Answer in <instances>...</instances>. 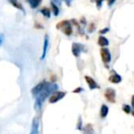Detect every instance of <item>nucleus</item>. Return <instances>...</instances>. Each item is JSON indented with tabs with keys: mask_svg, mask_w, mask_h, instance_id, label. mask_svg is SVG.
I'll list each match as a JSON object with an SVG mask.
<instances>
[{
	"mask_svg": "<svg viewBox=\"0 0 134 134\" xmlns=\"http://www.w3.org/2000/svg\"><path fill=\"white\" fill-rule=\"evenodd\" d=\"M56 89H58V86L55 83H49L47 84V86H45V88L35 97V105H34V108L36 110H40L41 108L42 107V104L44 103V101L46 100V98L48 97H50L54 91H56Z\"/></svg>",
	"mask_w": 134,
	"mask_h": 134,
	"instance_id": "nucleus-1",
	"label": "nucleus"
},
{
	"mask_svg": "<svg viewBox=\"0 0 134 134\" xmlns=\"http://www.w3.org/2000/svg\"><path fill=\"white\" fill-rule=\"evenodd\" d=\"M56 28H57V30H62L66 36H71L72 33H73L72 25L70 24V21L68 20H63L59 22L56 25Z\"/></svg>",
	"mask_w": 134,
	"mask_h": 134,
	"instance_id": "nucleus-2",
	"label": "nucleus"
},
{
	"mask_svg": "<svg viewBox=\"0 0 134 134\" xmlns=\"http://www.w3.org/2000/svg\"><path fill=\"white\" fill-rule=\"evenodd\" d=\"M66 95V92L63 91H54L52 95L50 96L49 98V103L50 104H55L58 101H60L61 99H63Z\"/></svg>",
	"mask_w": 134,
	"mask_h": 134,
	"instance_id": "nucleus-3",
	"label": "nucleus"
},
{
	"mask_svg": "<svg viewBox=\"0 0 134 134\" xmlns=\"http://www.w3.org/2000/svg\"><path fill=\"white\" fill-rule=\"evenodd\" d=\"M47 84H48V82H46V81H41V83H39L38 85H36V86L31 89L32 96H33L34 97H37V96L39 95V94L41 93L43 89H44L45 86H47Z\"/></svg>",
	"mask_w": 134,
	"mask_h": 134,
	"instance_id": "nucleus-4",
	"label": "nucleus"
},
{
	"mask_svg": "<svg viewBox=\"0 0 134 134\" xmlns=\"http://www.w3.org/2000/svg\"><path fill=\"white\" fill-rule=\"evenodd\" d=\"M100 54H101V58H102V61L104 62L106 64L109 63L111 62V54L108 49L103 47L100 50Z\"/></svg>",
	"mask_w": 134,
	"mask_h": 134,
	"instance_id": "nucleus-5",
	"label": "nucleus"
},
{
	"mask_svg": "<svg viewBox=\"0 0 134 134\" xmlns=\"http://www.w3.org/2000/svg\"><path fill=\"white\" fill-rule=\"evenodd\" d=\"M106 99L108 101L109 103H115L116 101V91L113 88H108L106 89L104 94Z\"/></svg>",
	"mask_w": 134,
	"mask_h": 134,
	"instance_id": "nucleus-6",
	"label": "nucleus"
},
{
	"mask_svg": "<svg viewBox=\"0 0 134 134\" xmlns=\"http://www.w3.org/2000/svg\"><path fill=\"white\" fill-rule=\"evenodd\" d=\"M83 49H84V45L80 44V43H73V46H72V52L75 57H78L79 55L82 52Z\"/></svg>",
	"mask_w": 134,
	"mask_h": 134,
	"instance_id": "nucleus-7",
	"label": "nucleus"
},
{
	"mask_svg": "<svg viewBox=\"0 0 134 134\" xmlns=\"http://www.w3.org/2000/svg\"><path fill=\"white\" fill-rule=\"evenodd\" d=\"M40 129V119L38 118H34L31 123V130L30 134H39Z\"/></svg>",
	"mask_w": 134,
	"mask_h": 134,
	"instance_id": "nucleus-8",
	"label": "nucleus"
},
{
	"mask_svg": "<svg viewBox=\"0 0 134 134\" xmlns=\"http://www.w3.org/2000/svg\"><path fill=\"white\" fill-rule=\"evenodd\" d=\"M85 79H86V84L88 85V86H89V88L91 90H94V89H97V88H99V86L97 84V82H96V81L94 80V79L92 78L91 76L86 75V76H85Z\"/></svg>",
	"mask_w": 134,
	"mask_h": 134,
	"instance_id": "nucleus-9",
	"label": "nucleus"
},
{
	"mask_svg": "<svg viewBox=\"0 0 134 134\" xmlns=\"http://www.w3.org/2000/svg\"><path fill=\"white\" fill-rule=\"evenodd\" d=\"M108 80H109V82L112 83V84H119V83L121 82L122 79H121V76L119 74H117L115 71H112Z\"/></svg>",
	"mask_w": 134,
	"mask_h": 134,
	"instance_id": "nucleus-10",
	"label": "nucleus"
},
{
	"mask_svg": "<svg viewBox=\"0 0 134 134\" xmlns=\"http://www.w3.org/2000/svg\"><path fill=\"white\" fill-rule=\"evenodd\" d=\"M48 47H49V36L46 35L44 38V43H43V50H42V54H41V60H44V58L46 57V53L47 51H48Z\"/></svg>",
	"mask_w": 134,
	"mask_h": 134,
	"instance_id": "nucleus-11",
	"label": "nucleus"
},
{
	"mask_svg": "<svg viewBox=\"0 0 134 134\" xmlns=\"http://www.w3.org/2000/svg\"><path fill=\"white\" fill-rule=\"evenodd\" d=\"M98 45L101 47H107L108 44H109V41H108V40L107 39L105 36H100V37L98 38Z\"/></svg>",
	"mask_w": 134,
	"mask_h": 134,
	"instance_id": "nucleus-12",
	"label": "nucleus"
},
{
	"mask_svg": "<svg viewBox=\"0 0 134 134\" xmlns=\"http://www.w3.org/2000/svg\"><path fill=\"white\" fill-rule=\"evenodd\" d=\"M108 107L107 105H102L101 106V109H100V117L102 119H105V118L108 116Z\"/></svg>",
	"mask_w": 134,
	"mask_h": 134,
	"instance_id": "nucleus-13",
	"label": "nucleus"
},
{
	"mask_svg": "<svg viewBox=\"0 0 134 134\" xmlns=\"http://www.w3.org/2000/svg\"><path fill=\"white\" fill-rule=\"evenodd\" d=\"M27 1L32 8H37L41 3V0H27Z\"/></svg>",
	"mask_w": 134,
	"mask_h": 134,
	"instance_id": "nucleus-14",
	"label": "nucleus"
},
{
	"mask_svg": "<svg viewBox=\"0 0 134 134\" xmlns=\"http://www.w3.org/2000/svg\"><path fill=\"white\" fill-rule=\"evenodd\" d=\"M82 130H84L85 134H94V129L91 124H87Z\"/></svg>",
	"mask_w": 134,
	"mask_h": 134,
	"instance_id": "nucleus-15",
	"label": "nucleus"
},
{
	"mask_svg": "<svg viewBox=\"0 0 134 134\" xmlns=\"http://www.w3.org/2000/svg\"><path fill=\"white\" fill-rule=\"evenodd\" d=\"M51 5H52V11H53V15L55 16V17H57V16L59 15V13H60L59 8H58V7L56 6V5L54 4L53 2L51 3Z\"/></svg>",
	"mask_w": 134,
	"mask_h": 134,
	"instance_id": "nucleus-16",
	"label": "nucleus"
},
{
	"mask_svg": "<svg viewBox=\"0 0 134 134\" xmlns=\"http://www.w3.org/2000/svg\"><path fill=\"white\" fill-rule=\"evenodd\" d=\"M9 2L11 3L12 5H13L15 8H19V9H20V10H22V11H24V9H23V8H22V6H21L20 4H19V2H18V0H9Z\"/></svg>",
	"mask_w": 134,
	"mask_h": 134,
	"instance_id": "nucleus-17",
	"label": "nucleus"
},
{
	"mask_svg": "<svg viewBox=\"0 0 134 134\" xmlns=\"http://www.w3.org/2000/svg\"><path fill=\"white\" fill-rule=\"evenodd\" d=\"M41 13L42 14L44 17H47V18H50L51 17V10L47 8H43L41 10Z\"/></svg>",
	"mask_w": 134,
	"mask_h": 134,
	"instance_id": "nucleus-18",
	"label": "nucleus"
},
{
	"mask_svg": "<svg viewBox=\"0 0 134 134\" xmlns=\"http://www.w3.org/2000/svg\"><path fill=\"white\" fill-rule=\"evenodd\" d=\"M122 110L125 112L126 114H130V112H131V108H130V106H129V105L127 104H124L122 106Z\"/></svg>",
	"mask_w": 134,
	"mask_h": 134,
	"instance_id": "nucleus-19",
	"label": "nucleus"
},
{
	"mask_svg": "<svg viewBox=\"0 0 134 134\" xmlns=\"http://www.w3.org/2000/svg\"><path fill=\"white\" fill-rule=\"evenodd\" d=\"M83 125H82V120H81V117L79 118V120H78V124H77V129L78 130H82V129H83Z\"/></svg>",
	"mask_w": 134,
	"mask_h": 134,
	"instance_id": "nucleus-20",
	"label": "nucleus"
},
{
	"mask_svg": "<svg viewBox=\"0 0 134 134\" xmlns=\"http://www.w3.org/2000/svg\"><path fill=\"white\" fill-rule=\"evenodd\" d=\"M83 88L82 87H77V88H75V90H73V93H80V92H82L83 91Z\"/></svg>",
	"mask_w": 134,
	"mask_h": 134,
	"instance_id": "nucleus-21",
	"label": "nucleus"
},
{
	"mask_svg": "<svg viewBox=\"0 0 134 134\" xmlns=\"http://www.w3.org/2000/svg\"><path fill=\"white\" fill-rule=\"evenodd\" d=\"M116 0H108V7H111L112 5H114Z\"/></svg>",
	"mask_w": 134,
	"mask_h": 134,
	"instance_id": "nucleus-22",
	"label": "nucleus"
},
{
	"mask_svg": "<svg viewBox=\"0 0 134 134\" xmlns=\"http://www.w3.org/2000/svg\"><path fill=\"white\" fill-rule=\"evenodd\" d=\"M108 31V29L106 28V29H103V30H101L100 31H99V33H100V34H104V33H107Z\"/></svg>",
	"mask_w": 134,
	"mask_h": 134,
	"instance_id": "nucleus-23",
	"label": "nucleus"
},
{
	"mask_svg": "<svg viewBox=\"0 0 134 134\" xmlns=\"http://www.w3.org/2000/svg\"><path fill=\"white\" fill-rule=\"evenodd\" d=\"M2 42H3V39H2V37L0 36V45L2 44Z\"/></svg>",
	"mask_w": 134,
	"mask_h": 134,
	"instance_id": "nucleus-24",
	"label": "nucleus"
}]
</instances>
